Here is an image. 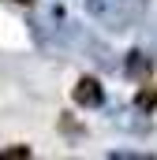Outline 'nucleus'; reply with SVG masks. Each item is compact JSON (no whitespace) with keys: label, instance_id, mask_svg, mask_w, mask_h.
<instances>
[{"label":"nucleus","instance_id":"nucleus-3","mask_svg":"<svg viewBox=\"0 0 157 160\" xmlns=\"http://www.w3.org/2000/svg\"><path fill=\"white\" fill-rule=\"evenodd\" d=\"M135 108H142V112H154V108H157V86H142V89H138V97H135Z\"/></svg>","mask_w":157,"mask_h":160},{"label":"nucleus","instance_id":"nucleus-1","mask_svg":"<svg viewBox=\"0 0 157 160\" xmlns=\"http://www.w3.org/2000/svg\"><path fill=\"white\" fill-rule=\"evenodd\" d=\"M86 8H90V15H94L97 22H105L109 30H127L131 19H135V8H131L127 0H86Z\"/></svg>","mask_w":157,"mask_h":160},{"label":"nucleus","instance_id":"nucleus-6","mask_svg":"<svg viewBox=\"0 0 157 160\" xmlns=\"http://www.w3.org/2000/svg\"><path fill=\"white\" fill-rule=\"evenodd\" d=\"M19 4H34V0H19Z\"/></svg>","mask_w":157,"mask_h":160},{"label":"nucleus","instance_id":"nucleus-5","mask_svg":"<svg viewBox=\"0 0 157 160\" xmlns=\"http://www.w3.org/2000/svg\"><path fill=\"white\" fill-rule=\"evenodd\" d=\"M23 157H30V149H26V145H15V149H0V160H23Z\"/></svg>","mask_w":157,"mask_h":160},{"label":"nucleus","instance_id":"nucleus-4","mask_svg":"<svg viewBox=\"0 0 157 160\" xmlns=\"http://www.w3.org/2000/svg\"><path fill=\"white\" fill-rule=\"evenodd\" d=\"M146 71V56L142 52H131V60H127V75H142Z\"/></svg>","mask_w":157,"mask_h":160},{"label":"nucleus","instance_id":"nucleus-2","mask_svg":"<svg viewBox=\"0 0 157 160\" xmlns=\"http://www.w3.org/2000/svg\"><path fill=\"white\" fill-rule=\"evenodd\" d=\"M105 101V89H101V82L94 78V75H82L75 86V104H82V108H97Z\"/></svg>","mask_w":157,"mask_h":160}]
</instances>
